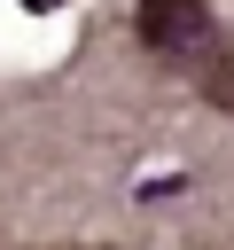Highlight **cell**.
Wrapping results in <instances>:
<instances>
[{
  "mask_svg": "<svg viewBox=\"0 0 234 250\" xmlns=\"http://www.w3.org/2000/svg\"><path fill=\"white\" fill-rule=\"evenodd\" d=\"M23 8H62V0H23Z\"/></svg>",
  "mask_w": 234,
  "mask_h": 250,
  "instance_id": "3",
  "label": "cell"
},
{
  "mask_svg": "<svg viewBox=\"0 0 234 250\" xmlns=\"http://www.w3.org/2000/svg\"><path fill=\"white\" fill-rule=\"evenodd\" d=\"M133 31L164 62H203L211 55V8L203 0H140L133 8Z\"/></svg>",
  "mask_w": 234,
  "mask_h": 250,
  "instance_id": "1",
  "label": "cell"
},
{
  "mask_svg": "<svg viewBox=\"0 0 234 250\" xmlns=\"http://www.w3.org/2000/svg\"><path fill=\"white\" fill-rule=\"evenodd\" d=\"M195 78H203V102L234 117V55H203V70H195Z\"/></svg>",
  "mask_w": 234,
  "mask_h": 250,
  "instance_id": "2",
  "label": "cell"
}]
</instances>
